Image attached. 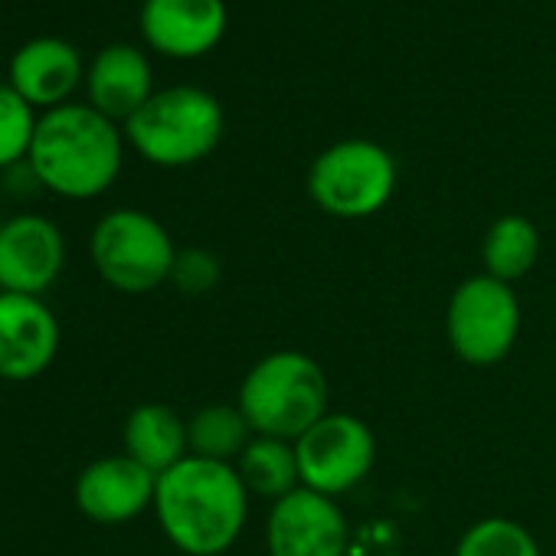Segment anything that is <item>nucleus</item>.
<instances>
[{"label": "nucleus", "instance_id": "4", "mask_svg": "<svg viewBox=\"0 0 556 556\" xmlns=\"http://www.w3.org/2000/svg\"><path fill=\"white\" fill-rule=\"evenodd\" d=\"M125 138L157 167H187L213 154L223 138L219 102L197 86L154 92L128 122Z\"/></svg>", "mask_w": 556, "mask_h": 556}, {"label": "nucleus", "instance_id": "17", "mask_svg": "<svg viewBox=\"0 0 556 556\" xmlns=\"http://www.w3.org/2000/svg\"><path fill=\"white\" fill-rule=\"evenodd\" d=\"M236 471L249 494L268 497L271 504L302 488L295 442H286V439L252 435L245 452L236 458Z\"/></svg>", "mask_w": 556, "mask_h": 556}, {"label": "nucleus", "instance_id": "10", "mask_svg": "<svg viewBox=\"0 0 556 556\" xmlns=\"http://www.w3.org/2000/svg\"><path fill=\"white\" fill-rule=\"evenodd\" d=\"M63 265L66 239L53 219L21 213L0 223V292L43 299Z\"/></svg>", "mask_w": 556, "mask_h": 556}, {"label": "nucleus", "instance_id": "22", "mask_svg": "<svg viewBox=\"0 0 556 556\" xmlns=\"http://www.w3.org/2000/svg\"><path fill=\"white\" fill-rule=\"evenodd\" d=\"M170 282L184 292V295H203L219 282V262L213 252L206 249H184L174 258V271Z\"/></svg>", "mask_w": 556, "mask_h": 556}, {"label": "nucleus", "instance_id": "15", "mask_svg": "<svg viewBox=\"0 0 556 556\" xmlns=\"http://www.w3.org/2000/svg\"><path fill=\"white\" fill-rule=\"evenodd\" d=\"M86 89L89 105L112 118L115 125L128 122L151 96H154V76L151 63L138 47L112 43L96 53V60L86 70Z\"/></svg>", "mask_w": 556, "mask_h": 556}, {"label": "nucleus", "instance_id": "21", "mask_svg": "<svg viewBox=\"0 0 556 556\" xmlns=\"http://www.w3.org/2000/svg\"><path fill=\"white\" fill-rule=\"evenodd\" d=\"M37 122V109L11 83L0 86V170H11L30 157Z\"/></svg>", "mask_w": 556, "mask_h": 556}, {"label": "nucleus", "instance_id": "9", "mask_svg": "<svg viewBox=\"0 0 556 556\" xmlns=\"http://www.w3.org/2000/svg\"><path fill=\"white\" fill-rule=\"evenodd\" d=\"M351 523L341 504L312 488L275 501L265 523L268 556H348Z\"/></svg>", "mask_w": 556, "mask_h": 556}, {"label": "nucleus", "instance_id": "16", "mask_svg": "<svg viewBox=\"0 0 556 556\" xmlns=\"http://www.w3.org/2000/svg\"><path fill=\"white\" fill-rule=\"evenodd\" d=\"M125 455H131L138 465H144L154 475H164L177 462L190 455L187 442V422L177 409L164 403H141L125 419Z\"/></svg>", "mask_w": 556, "mask_h": 556}, {"label": "nucleus", "instance_id": "2", "mask_svg": "<svg viewBox=\"0 0 556 556\" xmlns=\"http://www.w3.org/2000/svg\"><path fill=\"white\" fill-rule=\"evenodd\" d=\"M27 161L50 193L92 200L122 174V131L92 105L70 102L40 115Z\"/></svg>", "mask_w": 556, "mask_h": 556}, {"label": "nucleus", "instance_id": "13", "mask_svg": "<svg viewBox=\"0 0 556 556\" xmlns=\"http://www.w3.org/2000/svg\"><path fill=\"white\" fill-rule=\"evenodd\" d=\"M226 34L223 0H144L141 37L151 50L174 60L210 53Z\"/></svg>", "mask_w": 556, "mask_h": 556}, {"label": "nucleus", "instance_id": "12", "mask_svg": "<svg viewBox=\"0 0 556 556\" xmlns=\"http://www.w3.org/2000/svg\"><path fill=\"white\" fill-rule=\"evenodd\" d=\"M157 475L131 455H109L86 465L76 478V504L96 523H125L154 507Z\"/></svg>", "mask_w": 556, "mask_h": 556}, {"label": "nucleus", "instance_id": "6", "mask_svg": "<svg viewBox=\"0 0 556 556\" xmlns=\"http://www.w3.org/2000/svg\"><path fill=\"white\" fill-rule=\"evenodd\" d=\"M396 190V161L387 148L351 138L321 151L308 170L312 200L341 219H364L380 213Z\"/></svg>", "mask_w": 556, "mask_h": 556}, {"label": "nucleus", "instance_id": "19", "mask_svg": "<svg viewBox=\"0 0 556 556\" xmlns=\"http://www.w3.org/2000/svg\"><path fill=\"white\" fill-rule=\"evenodd\" d=\"M187 442H190V455L232 465V458H239L252 442V429L239 406L216 403L197 409L187 419Z\"/></svg>", "mask_w": 556, "mask_h": 556}, {"label": "nucleus", "instance_id": "5", "mask_svg": "<svg viewBox=\"0 0 556 556\" xmlns=\"http://www.w3.org/2000/svg\"><path fill=\"white\" fill-rule=\"evenodd\" d=\"M89 252L102 282L125 295H148L170 282L174 271V239L144 210H112L105 213L89 239Z\"/></svg>", "mask_w": 556, "mask_h": 556}, {"label": "nucleus", "instance_id": "18", "mask_svg": "<svg viewBox=\"0 0 556 556\" xmlns=\"http://www.w3.org/2000/svg\"><path fill=\"white\" fill-rule=\"evenodd\" d=\"M536 255H540V232L527 216L507 213L488 226L481 242L484 275L501 278V282L510 286L536 265Z\"/></svg>", "mask_w": 556, "mask_h": 556}, {"label": "nucleus", "instance_id": "1", "mask_svg": "<svg viewBox=\"0 0 556 556\" xmlns=\"http://www.w3.org/2000/svg\"><path fill=\"white\" fill-rule=\"evenodd\" d=\"M154 514L164 536L187 556L226 553L249 517V491L236 465L187 455L157 475Z\"/></svg>", "mask_w": 556, "mask_h": 556}, {"label": "nucleus", "instance_id": "7", "mask_svg": "<svg viewBox=\"0 0 556 556\" xmlns=\"http://www.w3.org/2000/svg\"><path fill=\"white\" fill-rule=\"evenodd\" d=\"M445 331L452 351L471 367L501 364L520 334L517 292L491 275H471L452 292L445 312Z\"/></svg>", "mask_w": 556, "mask_h": 556}, {"label": "nucleus", "instance_id": "3", "mask_svg": "<svg viewBox=\"0 0 556 556\" xmlns=\"http://www.w3.org/2000/svg\"><path fill=\"white\" fill-rule=\"evenodd\" d=\"M236 406L252 435L299 442L328 416V377L321 364L302 351H275L255 361L242 377Z\"/></svg>", "mask_w": 556, "mask_h": 556}, {"label": "nucleus", "instance_id": "23", "mask_svg": "<svg viewBox=\"0 0 556 556\" xmlns=\"http://www.w3.org/2000/svg\"><path fill=\"white\" fill-rule=\"evenodd\" d=\"M348 556H400V533L387 520H370L351 530Z\"/></svg>", "mask_w": 556, "mask_h": 556}, {"label": "nucleus", "instance_id": "20", "mask_svg": "<svg viewBox=\"0 0 556 556\" xmlns=\"http://www.w3.org/2000/svg\"><path fill=\"white\" fill-rule=\"evenodd\" d=\"M455 556H540V546L523 523L510 517H484L462 533Z\"/></svg>", "mask_w": 556, "mask_h": 556}, {"label": "nucleus", "instance_id": "14", "mask_svg": "<svg viewBox=\"0 0 556 556\" xmlns=\"http://www.w3.org/2000/svg\"><path fill=\"white\" fill-rule=\"evenodd\" d=\"M83 73L79 50L63 37H34L11 56V86L43 112L70 105Z\"/></svg>", "mask_w": 556, "mask_h": 556}, {"label": "nucleus", "instance_id": "8", "mask_svg": "<svg viewBox=\"0 0 556 556\" xmlns=\"http://www.w3.org/2000/svg\"><path fill=\"white\" fill-rule=\"evenodd\" d=\"M295 455L302 488L338 497L370 475L377 462V439L364 419L351 413H328L295 442Z\"/></svg>", "mask_w": 556, "mask_h": 556}, {"label": "nucleus", "instance_id": "11", "mask_svg": "<svg viewBox=\"0 0 556 556\" xmlns=\"http://www.w3.org/2000/svg\"><path fill=\"white\" fill-rule=\"evenodd\" d=\"M60 351V321L43 299L0 292V380L27 383L50 370Z\"/></svg>", "mask_w": 556, "mask_h": 556}]
</instances>
